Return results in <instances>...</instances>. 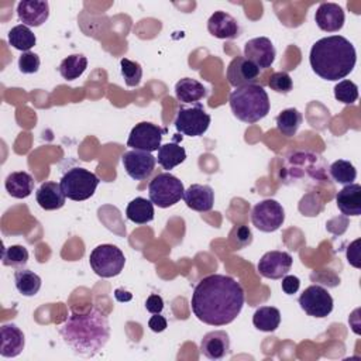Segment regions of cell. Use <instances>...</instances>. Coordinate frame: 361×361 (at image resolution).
I'll use <instances>...</instances> for the list:
<instances>
[{
	"label": "cell",
	"instance_id": "cell-1",
	"mask_svg": "<svg viewBox=\"0 0 361 361\" xmlns=\"http://www.w3.org/2000/svg\"><path fill=\"white\" fill-rule=\"evenodd\" d=\"M244 300V289L240 282L228 275L213 274L197 282L190 305L200 322L210 326H226L240 314Z\"/></svg>",
	"mask_w": 361,
	"mask_h": 361
},
{
	"label": "cell",
	"instance_id": "cell-2",
	"mask_svg": "<svg viewBox=\"0 0 361 361\" xmlns=\"http://www.w3.org/2000/svg\"><path fill=\"white\" fill-rule=\"evenodd\" d=\"M59 334L75 354L93 357L110 338L109 319L94 307L86 313H71L59 327Z\"/></svg>",
	"mask_w": 361,
	"mask_h": 361
},
{
	"label": "cell",
	"instance_id": "cell-3",
	"mask_svg": "<svg viewBox=\"0 0 361 361\" xmlns=\"http://www.w3.org/2000/svg\"><path fill=\"white\" fill-rule=\"evenodd\" d=\"M355 61V48L343 35L320 38L310 48V66L317 76L326 80L345 78L354 69Z\"/></svg>",
	"mask_w": 361,
	"mask_h": 361
},
{
	"label": "cell",
	"instance_id": "cell-4",
	"mask_svg": "<svg viewBox=\"0 0 361 361\" xmlns=\"http://www.w3.org/2000/svg\"><path fill=\"white\" fill-rule=\"evenodd\" d=\"M233 114L244 123L254 124L269 113V97L261 85H245L235 87L228 97Z\"/></svg>",
	"mask_w": 361,
	"mask_h": 361
},
{
	"label": "cell",
	"instance_id": "cell-5",
	"mask_svg": "<svg viewBox=\"0 0 361 361\" xmlns=\"http://www.w3.org/2000/svg\"><path fill=\"white\" fill-rule=\"evenodd\" d=\"M99 178L93 172L76 166L68 169L63 173L59 185L65 197L75 202H80L93 196L96 188L99 186Z\"/></svg>",
	"mask_w": 361,
	"mask_h": 361
},
{
	"label": "cell",
	"instance_id": "cell-6",
	"mask_svg": "<svg viewBox=\"0 0 361 361\" xmlns=\"http://www.w3.org/2000/svg\"><path fill=\"white\" fill-rule=\"evenodd\" d=\"M149 200L162 209L173 206L178 203L185 193L183 183L180 179L173 176L169 172L158 173L148 185Z\"/></svg>",
	"mask_w": 361,
	"mask_h": 361
},
{
	"label": "cell",
	"instance_id": "cell-7",
	"mask_svg": "<svg viewBox=\"0 0 361 361\" xmlns=\"http://www.w3.org/2000/svg\"><path fill=\"white\" fill-rule=\"evenodd\" d=\"M89 262L94 274L100 278H113L123 271L126 257L118 247L113 244H102L93 248L89 255Z\"/></svg>",
	"mask_w": 361,
	"mask_h": 361
},
{
	"label": "cell",
	"instance_id": "cell-8",
	"mask_svg": "<svg viewBox=\"0 0 361 361\" xmlns=\"http://www.w3.org/2000/svg\"><path fill=\"white\" fill-rule=\"evenodd\" d=\"M173 124L180 134L189 137H200L209 128L210 116L204 111L200 103H195L189 107L180 106Z\"/></svg>",
	"mask_w": 361,
	"mask_h": 361
},
{
	"label": "cell",
	"instance_id": "cell-9",
	"mask_svg": "<svg viewBox=\"0 0 361 361\" xmlns=\"http://www.w3.org/2000/svg\"><path fill=\"white\" fill-rule=\"evenodd\" d=\"M285 220V210L281 203L274 199H265L257 203L251 212L252 224L264 233L276 231Z\"/></svg>",
	"mask_w": 361,
	"mask_h": 361
},
{
	"label": "cell",
	"instance_id": "cell-10",
	"mask_svg": "<svg viewBox=\"0 0 361 361\" xmlns=\"http://www.w3.org/2000/svg\"><path fill=\"white\" fill-rule=\"evenodd\" d=\"M166 128H162L149 121H141L133 127L127 140V145L133 149H141L147 152L158 151L162 137L166 134Z\"/></svg>",
	"mask_w": 361,
	"mask_h": 361
},
{
	"label": "cell",
	"instance_id": "cell-11",
	"mask_svg": "<svg viewBox=\"0 0 361 361\" xmlns=\"http://www.w3.org/2000/svg\"><path fill=\"white\" fill-rule=\"evenodd\" d=\"M299 305L306 314L323 319L333 310V298L323 286L310 285L299 296Z\"/></svg>",
	"mask_w": 361,
	"mask_h": 361
},
{
	"label": "cell",
	"instance_id": "cell-12",
	"mask_svg": "<svg viewBox=\"0 0 361 361\" xmlns=\"http://www.w3.org/2000/svg\"><path fill=\"white\" fill-rule=\"evenodd\" d=\"M121 162L130 178L135 180H144L154 172L157 158L151 152L131 149L123 154Z\"/></svg>",
	"mask_w": 361,
	"mask_h": 361
},
{
	"label": "cell",
	"instance_id": "cell-13",
	"mask_svg": "<svg viewBox=\"0 0 361 361\" xmlns=\"http://www.w3.org/2000/svg\"><path fill=\"white\" fill-rule=\"evenodd\" d=\"M292 255L285 251H268L258 261L257 269L264 278L269 279H281L283 278L292 267Z\"/></svg>",
	"mask_w": 361,
	"mask_h": 361
},
{
	"label": "cell",
	"instance_id": "cell-14",
	"mask_svg": "<svg viewBox=\"0 0 361 361\" xmlns=\"http://www.w3.org/2000/svg\"><path fill=\"white\" fill-rule=\"evenodd\" d=\"M275 55L274 44L267 37L248 39L244 45V58L251 61L259 69L269 68L275 61Z\"/></svg>",
	"mask_w": 361,
	"mask_h": 361
},
{
	"label": "cell",
	"instance_id": "cell-15",
	"mask_svg": "<svg viewBox=\"0 0 361 361\" xmlns=\"http://www.w3.org/2000/svg\"><path fill=\"white\" fill-rule=\"evenodd\" d=\"M259 75V68H257L251 61L244 56H235L227 66V80L234 87H241L245 85H252Z\"/></svg>",
	"mask_w": 361,
	"mask_h": 361
},
{
	"label": "cell",
	"instance_id": "cell-16",
	"mask_svg": "<svg viewBox=\"0 0 361 361\" xmlns=\"http://www.w3.org/2000/svg\"><path fill=\"white\" fill-rule=\"evenodd\" d=\"M18 20L27 27L42 25L49 16V4L44 0H21L17 4Z\"/></svg>",
	"mask_w": 361,
	"mask_h": 361
},
{
	"label": "cell",
	"instance_id": "cell-17",
	"mask_svg": "<svg viewBox=\"0 0 361 361\" xmlns=\"http://www.w3.org/2000/svg\"><path fill=\"white\" fill-rule=\"evenodd\" d=\"M344 11L337 3H322L314 14L317 27L327 32H337L344 25Z\"/></svg>",
	"mask_w": 361,
	"mask_h": 361
},
{
	"label": "cell",
	"instance_id": "cell-18",
	"mask_svg": "<svg viewBox=\"0 0 361 361\" xmlns=\"http://www.w3.org/2000/svg\"><path fill=\"white\" fill-rule=\"evenodd\" d=\"M209 32L220 39H233L240 34L238 21L226 11H214L207 21Z\"/></svg>",
	"mask_w": 361,
	"mask_h": 361
},
{
	"label": "cell",
	"instance_id": "cell-19",
	"mask_svg": "<svg viewBox=\"0 0 361 361\" xmlns=\"http://www.w3.org/2000/svg\"><path fill=\"white\" fill-rule=\"evenodd\" d=\"M200 353L209 360H221L230 353V337L223 330H214L203 336Z\"/></svg>",
	"mask_w": 361,
	"mask_h": 361
},
{
	"label": "cell",
	"instance_id": "cell-20",
	"mask_svg": "<svg viewBox=\"0 0 361 361\" xmlns=\"http://www.w3.org/2000/svg\"><path fill=\"white\" fill-rule=\"evenodd\" d=\"M183 200L186 206L192 210H196L200 213L209 212L213 209V204H214V192L209 185L193 183L185 190Z\"/></svg>",
	"mask_w": 361,
	"mask_h": 361
},
{
	"label": "cell",
	"instance_id": "cell-21",
	"mask_svg": "<svg viewBox=\"0 0 361 361\" xmlns=\"http://www.w3.org/2000/svg\"><path fill=\"white\" fill-rule=\"evenodd\" d=\"M1 336V344H0V355L6 358L17 357L23 350L25 344L24 333L13 323L3 324L0 329Z\"/></svg>",
	"mask_w": 361,
	"mask_h": 361
},
{
	"label": "cell",
	"instance_id": "cell-22",
	"mask_svg": "<svg viewBox=\"0 0 361 361\" xmlns=\"http://www.w3.org/2000/svg\"><path fill=\"white\" fill-rule=\"evenodd\" d=\"M336 203L338 210L345 216H360L361 214V186L358 183L345 185L338 190L336 196Z\"/></svg>",
	"mask_w": 361,
	"mask_h": 361
},
{
	"label": "cell",
	"instance_id": "cell-23",
	"mask_svg": "<svg viewBox=\"0 0 361 361\" xmlns=\"http://www.w3.org/2000/svg\"><path fill=\"white\" fill-rule=\"evenodd\" d=\"M37 203L44 210H58L65 204V195L56 182H44L35 192Z\"/></svg>",
	"mask_w": 361,
	"mask_h": 361
},
{
	"label": "cell",
	"instance_id": "cell-24",
	"mask_svg": "<svg viewBox=\"0 0 361 361\" xmlns=\"http://www.w3.org/2000/svg\"><path fill=\"white\" fill-rule=\"evenodd\" d=\"M4 186L10 196H13L16 199H24L32 193L34 179L28 172L17 171V172H11L6 178Z\"/></svg>",
	"mask_w": 361,
	"mask_h": 361
},
{
	"label": "cell",
	"instance_id": "cell-25",
	"mask_svg": "<svg viewBox=\"0 0 361 361\" xmlns=\"http://www.w3.org/2000/svg\"><path fill=\"white\" fill-rule=\"evenodd\" d=\"M176 99L182 103H199L203 97L207 96V89L196 79L183 78L175 85Z\"/></svg>",
	"mask_w": 361,
	"mask_h": 361
},
{
	"label": "cell",
	"instance_id": "cell-26",
	"mask_svg": "<svg viewBox=\"0 0 361 361\" xmlns=\"http://www.w3.org/2000/svg\"><path fill=\"white\" fill-rule=\"evenodd\" d=\"M126 216L135 224L149 223L154 219V203L145 197H135L128 203Z\"/></svg>",
	"mask_w": 361,
	"mask_h": 361
},
{
	"label": "cell",
	"instance_id": "cell-27",
	"mask_svg": "<svg viewBox=\"0 0 361 361\" xmlns=\"http://www.w3.org/2000/svg\"><path fill=\"white\" fill-rule=\"evenodd\" d=\"M185 159H186V151L178 142H168L165 145H161L158 149L157 161L166 171L182 164Z\"/></svg>",
	"mask_w": 361,
	"mask_h": 361
},
{
	"label": "cell",
	"instance_id": "cell-28",
	"mask_svg": "<svg viewBox=\"0 0 361 361\" xmlns=\"http://www.w3.org/2000/svg\"><path fill=\"white\" fill-rule=\"evenodd\" d=\"M281 323V312L274 306H261L252 316V324L261 331H275Z\"/></svg>",
	"mask_w": 361,
	"mask_h": 361
},
{
	"label": "cell",
	"instance_id": "cell-29",
	"mask_svg": "<svg viewBox=\"0 0 361 361\" xmlns=\"http://www.w3.org/2000/svg\"><path fill=\"white\" fill-rule=\"evenodd\" d=\"M14 283L17 290L23 296H34L41 288V278L34 271L27 268H18L14 272Z\"/></svg>",
	"mask_w": 361,
	"mask_h": 361
},
{
	"label": "cell",
	"instance_id": "cell-30",
	"mask_svg": "<svg viewBox=\"0 0 361 361\" xmlns=\"http://www.w3.org/2000/svg\"><path fill=\"white\" fill-rule=\"evenodd\" d=\"M302 120H303V117H302L300 111L296 110V109H293V107H290V109L282 110V111L276 116L275 123H276L278 131H279L282 135H285V137H293V135L298 133V130H299V127H300V124H302Z\"/></svg>",
	"mask_w": 361,
	"mask_h": 361
},
{
	"label": "cell",
	"instance_id": "cell-31",
	"mask_svg": "<svg viewBox=\"0 0 361 361\" xmlns=\"http://www.w3.org/2000/svg\"><path fill=\"white\" fill-rule=\"evenodd\" d=\"M37 42L35 34L30 30V27L24 24H18L8 31V44L16 49L23 52H28Z\"/></svg>",
	"mask_w": 361,
	"mask_h": 361
},
{
	"label": "cell",
	"instance_id": "cell-32",
	"mask_svg": "<svg viewBox=\"0 0 361 361\" xmlns=\"http://www.w3.org/2000/svg\"><path fill=\"white\" fill-rule=\"evenodd\" d=\"M87 68V59L82 54H72L59 63V73L66 80L78 79Z\"/></svg>",
	"mask_w": 361,
	"mask_h": 361
},
{
	"label": "cell",
	"instance_id": "cell-33",
	"mask_svg": "<svg viewBox=\"0 0 361 361\" xmlns=\"http://www.w3.org/2000/svg\"><path fill=\"white\" fill-rule=\"evenodd\" d=\"M330 175L334 179V182L341 185H350L357 178V171L354 165L350 161L345 159H337L330 165Z\"/></svg>",
	"mask_w": 361,
	"mask_h": 361
},
{
	"label": "cell",
	"instance_id": "cell-34",
	"mask_svg": "<svg viewBox=\"0 0 361 361\" xmlns=\"http://www.w3.org/2000/svg\"><path fill=\"white\" fill-rule=\"evenodd\" d=\"M28 261V251L23 245H10L3 250V265L23 268Z\"/></svg>",
	"mask_w": 361,
	"mask_h": 361
},
{
	"label": "cell",
	"instance_id": "cell-35",
	"mask_svg": "<svg viewBox=\"0 0 361 361\" xmlns=\"http://www.w3.org/2000/svg\"><path fill=\"white\" fill-rule=\"evenodd\" d=\"M120 66H121V75L124 78V82L127 86L130 87H135L140 85L141 78H142V68L138 62L130 61L127 58H123L120 61Z\"/></svg>",
	"mask_w": 361,
	"mask_h": 361
},
{
	"label": "cell",
	"instance_id": "cell-36",
	"mask_svg": "<svg viewBox=\"0 0 361 361\" xmlns=\"http://www.w3.org/2000/svg\"><path fill=\"white\" fill-rule=\"evenodd\" d=\"M334 97L344 104H351L358 99V86L348 79L340 80L334 86Z\"/></svg>",
	"mask_w": 361,
	"mask_h": 361
},
{
	"label": "cell",
	"instance_id": "cell-37",
	"mask_svg": "<svg viewBox=\"0 0 361 361\" xmlns=\"http://www.w3.org/2000/svg\"><path fill=\"white\" fill-rule=\"evenodd\" d=\"M268 86L276 93H289L293 87L292 78L288 72H274L268 79Z\"/></svg>",
	"mask_w": 361,
	"mask_h": 361
},
{
	"label": "cell",
	"instance_id": "cell-38",
	"mask_svg": "<svg viewBox=\"0 0 361 361\" xmlns=\"http://www.w3.org/2000/svg\"><path fill=\"white\" fill-rule=\"evenodd\" d=\"M230 241L233 243V245L237 250L244 248L245 245H250L251 241H252L251 230L247 226H237V227H234L231 234H230Z\"/></svg>",
	"mask_w": 361,
	"mask_h": 361
},
{
	"label": "cell",
	"instance_id": "cell-39",
	"mask_svg": "<svg viewBox=\"0 0 361 361\" xmlns=\"http://www.w3.org/2000/svg\"><path fill=\"white\" fill-rule=\"evenodd\" d=\"M39 56L35 52H23L18 58V69L23 73H35L39 69Z\"/></svg>",
	"mask_w": 361,
	"mask_h": 361
},
{
	"label": "cell",
	"instance_id": "cell-40",
	"mask_svg": "<svg viewBox=\"0 0 361 361\" xmlns=\"http://www.w3.org/2000/svg\"><path fill=\"white\" fill-rule=\"evenodd\" d=\"M299 286H300V281L298 276L295 275H285L282 278V290L286 293V295H293L299 290Z\"/></svg>",
	"mask_w": 361,
	"mask_h": 361
},
{
	"label": "cell",
	"instance_id": "cell-41",
	"mask_svg": "<svg viewBox=\"0 0 361 361\" xmlns=\"http://www.w3.org/2000/svg\"><path fill=\"white\" fill-rule=\"evenodd\" d=\"M145 309L149 312V313H161L162 309H164V300L159 295H155V293H151L147 300H145Z\"/></svg>",
	"mask_w": 361,
	"mask_h": 361
},
{
	"label": "cell",
	"instance_id": "cell-42",
	"mask_svg": "<svg viewBox=\"0 0 361 361\" xmlns=\"http://www.w3.org/2000/svg\"><path fill=\"white\" fill-rule=\"evenodd\" d=\"M360 240H355L354 243H351L347 248V259L351 265H354L355 268H360Z\"/></svg>",
	"mask_w": 361,
	"mask_h": 361
},
{
	"label": "cell",
	"instance_id": "cell-43",
	"mask_svg": "<svg viewBox=\"0 0 361 361\" xmlns=\"http://www.w3.org/2000/svg\"><path fill=\"white\" fill-rule=\"evenodd\" d=\"M148 327L155 333H161L168 327V323L164 316H161L159 313H154V316L148 320Z\"/></svg>",
	"mask_w": 361,
	"mask_h": 361
},
{
	"label": "cell",
	"instance_id": "cell-44",
	"mask_svg": "<svg viewBox=\"0 0 361 361\" xmlns=\"http://www.w3.org/2000/svg\"><path fill=\"white\" fill-rule=\"evenodd\" d=\"M114 298H116L118 302H128V300H131L133 295H131L130 292H127V290L118 288V289L114 290Z\"/></svg>",
	"mask_w": 361,
	"mask_h": 361
}]
</instances>
